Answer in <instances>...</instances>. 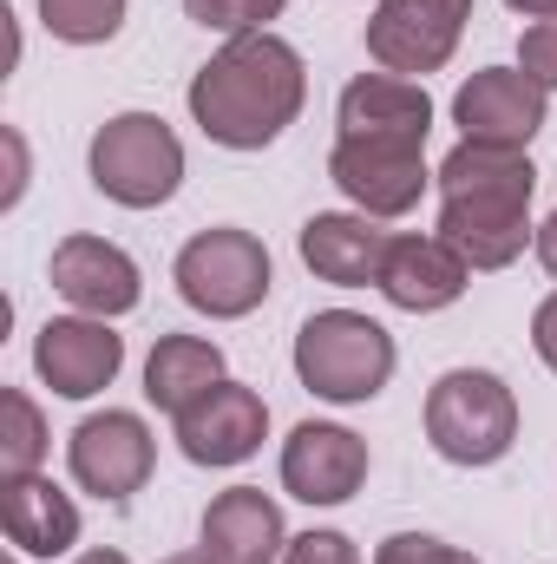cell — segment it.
Instances as JSON below:
<instances>
[{
  "label": "cell",
  "instance_id": "1",
  "mask_svg": "<svg viewBox=\"0 0 557 564\" xmlns=\"http://www.w3.org/2000/svg\"><path fill=\"white\" fill-rule=\"evenodd\" d=\"M439 184V237L472 263V270H505L538 243L532 230V191L538 164L512 144H472L459 139L446 164L433 171Z\"/></svg>",
  "mask_w": 557,
  "mask_h": 564
},
{
  "label": "cell",
  "instance_id": "2",
  "mask_svg": "<svg viewBox=\"0 0 557 564\" xmlns=\"http://www.w3.org/2000/svg\"><path fill=\"white\" fill-rule=\"evenodd\" d=\"M308 99V66L282 33H243L190 79V119L223 151L276 144Z\"/></svg>",
  "mask_w": 557,
  "mask_h": 564
},
{
  "label": "cell",
  "instance_id": "3",
  "mask_svg": "<svg viewBox=\"0 0 557 564\" xmlns=\"http://www.w3.org/2000/svg\"><path fill=\"white\" fill-rule=\"evenodd\" d=\"M394 361H401L394 335L374 315H354V308H321L295 335V375H302V388L321 394V401H335V408L374 401L394 381Z\"/></svg>",
  "mask_w": 557,
  "mask_h": 564
},
{
  "label": "cell",
  "instance_id": "4",
  "mask_svg": "<svg viewBox=\"0 0 557 564\" xmlns=\"http://www.w3.org/2000/svg\"><path fill=\"white\" fill-rule=\"evenodd\" d=\"M426 440L452 466H499L518 440V394L492 368H452L426 394Z\"/></svg>",
  "mask_w": 557,
  "mask_h": 564
},
{
  "label": "cell",
  "instance_id": "5",
  "mask_svg": "<svg viewBox=\"0 0 557 564\" xmlns=\"http://www.w3.org/2000/svg\"><path fill=\"white\" fill-rule=\"evenodd\" d=\"M86 164H92V184L112 204H125V210H157L184 184V144H177V132L157 112H119V119H106L92 132Z\"/></svg>",
  "mask_w": 557,
  "mask_h": 564
},
{
  "label": "cell",
  "instance_id": "6",
  "mask_svg": "<svg viewBox=\"0 0 557 564\" xmlns=\"http://www.w3.org/2000/svg\"><path fill=\"white\" fill-rule=\"evenodd\" d=\"M270 250L250 237V230H197L184 250H177V295L197 308V315H217V322H237L250 308H263L270 295Z\"/></svg>",
  "mask_w": 557,
  "mask_h": 564
},
{
  "label": "cell",
  "instance_id": "7",
  "mask_svg": "<svg viewBox=\"0 0 557 564\" xmlns=\"http://www.w3.org/2000/svg\"><path fill=\"white\" fill-rule=\"evenodd\" d=\"M328 177L341 184V197L361 217H407L419 204V191L433 184L426 144H407V139H335Z\"/></svg>",
  "mask_w": 557,
  "mask_h": 564
},
{
  "label": "cell",
  "instance_id": "8",
  "mask_svg": "<svg viewBox=\"0 0 557 564\" xmlns=\"http://www.w3.org/2000/svg\"><path fill=\"white\" fill-rule=\"evenodd\" d=\"M472 20V0H381L368 20V53L381 73H439Z\"/></svg>",
  "mask_w": 557,
  "mask_h": 564
},
{
  "label": "cell",
  "instance_id": "9",
  "mask_svg": "<svg viewBox=\"0 0 557 564\" xmlns=\"http://www.w3.org/2000/svg\"><path fill=\"white\" fill-rule=\"evenodd\" d=\"M545 112H551V93L525 66H485V73H472L452 93V126H459V139H472V144L525 151L545 132Z\"/></svg>",
  "mask_w": 557,
  "mask_h": 564
},
{
  "label": "cell",
  "instance_id": "10",
  "mask_svg": "<svg viewBox=\"0 0 557 564\" xmlns=\"http://www.w3.org/2000/svg\"><path fill=\"white\" fill-rule=\"evenodd\" d=\"M368 479V440L335 421H302L282 440V486L302 506H348Z\"/></svg>",
  "mask_w": 557,
  "mask_h": 564
},
{
  "label": "cell",
  "instance_id": "11",
  "mask_svg": "<svg viewBox=\"0 0 557 564\" xmlns=\"http://www.w3.org/2000/svg\"><path fill=\"white\" fill-rule=\"evenodd\" d=\"M33 368L53 394L66 401H92L99 388L119 381L125 368V341L99 322V315H53L33 341Z\"/></svg>",
  "mask_w": 557,
  "mask_h": 564
},
{
  "label": "cell",
  "instance_id": "12",
  "mask_svg": "<svg viewBox=\"0 0 557 564\" xmlns=\"http://www.w3.org/2000/svg\"><path fill=\"white\" fill-rule=\"evenodd\" d=\"M66 459H73V479H79L86 492H99V499H132L144 479H151L157 446H151V426H144L139 414L106 408V414H92V421L73 426Z\"/></svg>",
  "mask_w": 557,
  "mask_h": 564
},
{
  "label": "cell",
  "instance_id": "13",
  "mask_svg": "<svg viewBox=\"0 0 557 564\" xmlns=\"http://www.w3.org/2000/svg\"><path fill=\"white\" fill-rule=\"evenodd\" d=\"M270 433V408L256 388L243 381H217L184 421H177V446L190 466H243Z\"/></svg>",
  "mask_w": 557,
  "mask_h": 564
},
{
  "label": "cell",
  "instance_id": "14",
  "mask_svg": "<svg viewBox=\"0 0 557 564\" xmlns=\"http://www.w3.org/2000/svg\"><path fill=\"white\" fill-rule=\"evenodd\" d=\"M53 289H59L79 315H99V322L132 315L139 295H144L139 263H132L119 243H106V237H66V243L53 250Z\"/></svg>",
  "mask_w": 557,
  "mask_h": 564
},
{
  "label": "cell",
  "instance_id": "15",
  "mask_svg": "<svg viewBox=\"0 0 557 564\" xmlns=\"http://www.w3.org/2000/svg\"><path fill=\"white\" fill-rule=\"evenodd\" d=\"M204 564H276L288 552L282 539V506L263 486H230L210 499L204 532H197Z\"/></svg>",
  "mask_w": 557,
  "mask_h": 564
},
{
  "label": "cell",
  "instance_id": "16",
  "mask_svg": "<svg viewBox=\"0 0 557 564\" xmlns=\"http://www.w3.org/2000/svg\"><path fill=\"white\" fill-rule=\"evenodd\" d=\"M335 126H341V139L426 144V132H433V99H426L419 79H401V73H361V79L341 86Z\"/></svg>",
  "mask_w": 557,
  "mask_h": 564
},
{
  "label": "cell",
  "instance_id": "17",
  "mask_svg": "<svg viewBox=\"0 0 557 564\" xmlns=\"http://www.w3.org/2000/svg\"><path fill=\"white\" fill-rule=\"evenodd\" d=\"M472 282V263L433 230V237H394L387 243V263H381V295L407 315H433V308H452Z\"/></svg>",
  "mask_w": 557,
  "mask_h": 564
},
{
  "label": "cell",
  "instance_id": "18",
  "mask_svg": "<svg viewBox=\"0 0 557 564\" xmlns=\"http://www.w3.org/2000/svg\"><path fill=\"white\" fill-rule=\"evenodd\" d=\"M387 230H374L368 217H348V210H315L302 224V263L335 289H381V263H387Z\"/></svg>",
  "mask_w": 557,
  "mask_h": 564
},
{
  "label": "cell",
  "instance_id": "19",
  "mask_svg": "<svg viewBox=\"0 0 557 564\" xmlns=\"http://www.w3.org/2000/svg\"><path fill=\"white\" fill-rule=\"evenodd\" d=\"M0 525L20 558H66L79 545V506L53 479H0Z\"/></svg>",
  "mask_w": 557,
  "mask_h": 564
},
{
  "label": "cell",
  "instance_id": "20",
  "mask_svg": "<svg viewBox=\"0 0 557 564\" xmlns=\"http://www.w3.org/2000/svg\"><path fill=\"white\" fill-rule=\"evenodd\" d=\"M217 381H230L223 375V348L204 341V335H164L151 348V361H144V401L157 414H171V421H184Z\"/></svg>",
  "mask_w": 557,
  "mask_h": 564
},
{
  "label": "cell",
  "instance_id": "21",
  "mask_svg": "<svg viewBox=\"0 0 557 564\" xmlns=\"http://www.w3.org/2000/svg\"><path fill=\"white\" fill-rule=\"evenodd\" d=\"M40 459H46V421L33 394L0 388V479H33Z\"/></svg>",
  "mask_w": 557,
  "mask_h": 564
},
{
  "label": "cell",
  "instance_id": "22",
  "mask_svg": "<svg viewBox=\"0 0 557 564\" xmlns=\"http://www.w3.org/2000/svg\"><path fill=\"white\" fill-rule=\"evenodd\" d=\"M40 20L66 46H99L125 26V0H40Z\"/></svg>",
  "mask_w": 557,
  "mask_h": 564
},
{
  "label": "cell",
  "instance_id": "23",
  "mask_svg": "<svg viewBox=\"0 0 557 564\" xmlns=\"http://www.w3.org/2000/svg\"><path fill=\"white\" fill-rule=\"evenodd\" d=\"M184 13H190L204 33L243 40V33H270V20L282 13V0H184Z\"/></svg>",
  "mask_w": 557,
  "mask_h": 564
},
{
  "label": "cell",
  "instance_id": "24",
  "mask_svg": "<svg viewBox=\"0 0 557 564\" xmlns=\"http://www.w3.org/2000/svg\"><path fill=\"white\" fill-rule=\"evenodd\" d=\"M518 66H525L545 93H557V13L525 26V40H518Z\"/></svg>",
  "mask_w": 557,
  "mask_h": 564
},
{
  "label": "cell",
  "instance_id": "25",
  "mask_svg": "<svg viewBox=\"0 0 557 564\" xmlns=\"http://www.w3.org/2000/svg\"><path fill=\"white\" fill-rule=\"evenodd\" d=\"M282 564H361V552L348 532H302V539H288Z\"/></svg>",
  "mask_w": 557,
  "mask_h": 564
},
{
  "label": "cell",
  "instance_id": "26",
  "mask_svg": "<svg viewBox=\"0 0 557 564\" xmlns=\"http://www.w3.org/2000/svg\"><path fill=\"white\" fill-rule=\"evenodd\" d=\"M374 564H459V552L439 545V539H426V532H394V539L374 552Z\"/></svg>",
  "mask_w": 557,
  "mask_h": 564
},
{
  "label": "cell",
  "instance_id": "27",
  "mask_svg": "<svg viewBox=\"0 0 557 564\" xmlns=\"http://www.w3.org/2000/svg\"><path fill=\"white\" fill-rule=\"evenodd\" d=\"M532 348H538V361L557 375V289L538 302V315H532Z\"/></svg>",
  "mask_w": 557,
  "mask_h": 564
},
{
  "label": "cell",
  "instance_id": "28",
  "mask_svg": "<svg viewBox=\"0 0 557 564\" xmlns=\"http://www.w3.org/2000/svg\"><path fill=\"white\" fill-rule=\"evenodd\" d=\"M0 151H7V197H0V204L13 210V204H20V191H26V139L7 126V132H0Z\"/></svg>",
  "mask_w": 557,
  "mask_h": 564
},
{
  "label": "cell",
  "instance_id": "29",
  "mask_svg": "<svg viewBox=\"0 0 557 564\" xmlns=\"http://www.w3.org/2000/svg\"><path fill=\"white\" fill-rule=\"evenodd\" d=\"M532 250H538V263H545V270L557 276V210L545 217V224H538V243H532Z\"/></svg>",
  "mask_w": 557,
  "mask_h": 564
},
{
  "label": "cell",
  "instance_id": "30",
  "mask_svg": "<svg viewBox=\"0 0 557 564\" xmlns=\"http://www.w3.org/2000/svg\"><path fill=\"white\" fill-rule=\"evenodd\" d=\"M505 7H518V13H538V20H551L557 0H505Z\"/></svg>",
  "mask_w": 557,
  "mask_h": 564
},
{
  "label": "cell",
  "instance_id": "31",
  "mask_svg": "<svg viewBox=\"0 0 557 564\" xmlns=\"http://www.w3.org/2000/svg\"><path fill=\"white\" fill-rule=\"evenodd\" d=\"M73 564H132L125 552H86V558H73Z\"/></svg>",
  "mask_w": 557,
  "mask_h": 564
},
{
  "label": "cell",
  "instance_id": "32",
  "mask_svg": "<svg viewBox=\"0 0 557 564\" xmlns=\"http://www.w3.org/2000/svg\"><path fill=\"white\" fill-rule=\"evenodd\" d=\"M164 564H204V552H184V558H164Z\"/></svg>",
  "mask_w": 557,
  "mask_h": 564
},
{
  "label": "cell",
  "instance_id": "33",
  "mask_svg": "<svg viewBox=\"0 0 557 564\" xmlns=\"http://www.w3.org/2000/svg\"><path fill=\"white\" fill-rule=\"evenodd\" d=\"M459 564H479V558H472V552H459Z\"/></svg>",
  "mask_w": 557,
  "mask_h": 564
}]
</instances>
